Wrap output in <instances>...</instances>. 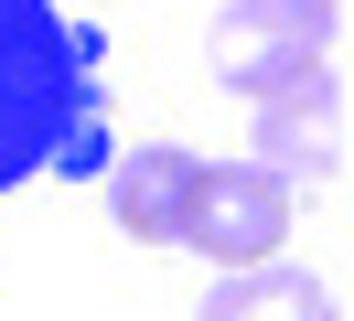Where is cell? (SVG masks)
Returning <instances> with one entry per match:
<instances>
[{
	"label": "cell",
	"instance_id": "1",
	"mask_svg": "<svg viewBox=\"0 0 354 321\" xmlns=\"http://www.w3.org/2000/svg\"><path fill=\"white\" fill-rule=\"evenodd\" d=\"M108 171V43L65 0H0V193Z\"/></svg>",
	"mask_w": 354,
	"mask_h": 321
},
{
	"label": "cell",
	"instance_id": "2",
	"mask_svg": "<svg viewBox=\"0 0 354 321\" xmlns=\"http://www.w3.org/2000/svg\"><path fill=\"white\" fill-rule=\"evenodd\" d=\"M333 21H344V0H225L204 64H215V86H236V97H268V86L333 64Z\"/></svg>",
	"mask_w": 354,
	"mask_h": 321
},
{
	"label": "cell",
	"instance_id": "3",
	"mask_svg": "<svg viewBox=\"0 0 354 321\" xmlns=\"http://www.w3.org/2000/svg\"><path fill=\"white\" fill-rule=\"evenodd\" d=\"M183 246L215 257V268H258V257L290 246V182L258 161H204L194 204H183Z\"/></svg>",
	"mask_w": 354,
	"mask_h": 321
},
{
	"label": "cell",
	"instance_id": "4",
	"mask_svg": "<svg viewBox=\"0 0 354 321\" xmlns=\"http://www.w3.org/2000/svg\"><path fill=\"white\" fill-rule=\"evenodd\" d=\"M258 171H301V182H333L344 171V75L333 64H311V75L268 86L258 97Z\"/></svg>",
	"mask_w": 354,
	"mask_h": 321
},
{
	"label": "cell",
	"instance_id": "5",
	"mask_svg": "<svg viewBox=\"0 0 354 321\" xmlns=\"http://www.w3.org/2000/svg\"><path fill=\"white\" fill-rule=\"evenodd\" d=\"M194 150H140V161H118V182H108V214H118V235H140V246H172L183 235V204H194Z\"/></svg>",
	"mask_w": 354,
	"mask_h": 321
},
{
	"label": "cell",
	"instance_id": "6",
	"mask_svg": "<svg viewBox=\"0 0 354 321\" xmlns=\"http://www.w3.org/2000/svg\"><path fill=\"white\" fill-rule=\"evenodd\" d=\"M194 321H344L333 311V289L311 268H279V257H258V268H225L215 289H204Z\"/></svg>",
	"mask_w": 354,
	"mask_h": 321
}]
</instances>
